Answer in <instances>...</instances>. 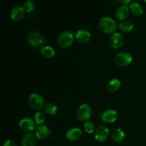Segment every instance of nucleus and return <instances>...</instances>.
Wrapping results in <instances>:
<instances>
[{
  "label": "nucleus",
  "instance_id": "obj_1",
  "mask_svg": "<svg viewBox=\"0 0 146 146\" xmlns=\"http://www.w3.org/2000/svg\"><path fill=\"white\" fill-rule=\"evenodd\" d=\"M98 27L101 31L106 34H111L115 33L114 31L117 29V23L110 17H104L100 19Z\"/></svg>",
  "mask_w": 146,
  "mask_h": 146
},
{
  "label": "nucleus",
  "instance_id": "obj_2",
  "mask_svg": "<svg viewBox=\"0 0 146 146\" xmlns=\"http://www.w3.org/2000/svg\"><path fill=\"white\" fill-rule=\"evenodd\" d=\"M27 40L29 44L34 47H38L44 46L46 39L41 35L40 33L36 31H31L27 34Z\"/></svg>",
  "mask_w": 146,
  "mask_h": 146
},
{
  "label": "nucleus",
  "instance_id": "obj_3",
  "mask_svg": "<svg viewBox=\"0 0 146 146\" xmlns=\"http://www.w3.org/2000/svg\"><path fill=\"white\" fill-rule=\"evenodd\" d=\"M58 44L61 48H67L74 41V34L71 31L66 30L62 31L58 37Z\"/></svg>",
  "mask_w": 146,
  "mask_h": 146
},
{
  "label": "nucleus",
  "instance_id": "obj_4",
  "mask_svg": "<svg viewBox=\"0 0 146 146\" xmlns=\"http://www.w3.org/2000/svg\"><path fill=\"white\" fill-rule=\"evenodd\" d=\"M91 115V109L89 105L83 104L78 107L76 111V116L81 121H88Z\"/></svg>",
  "mask_w": 146,
  "mask_h": 146
},
{
  "label": "nucleus",
  "instance_id": "obj_5",
  "mask_svg": "<svg viewBox=\"0 0 146 146\" xmlns=\"http://www.w3.org/2000/svg\"><path fill=\"white\" fill-rule=\"evenodd\" d=\"M29 104L34 110L38 111L44 106V100L39 94H32L29 97Z\"/></svg>",
  "mask_w": 146,
  "mask_h": 146
},
{
  "label": "nucleus",
  "instance_id": "obj_6",
  "mask_svg": "<svg viewBox=\"0 0 146 146\" xmlns=\"http://www.w3.org/2000/svg\"><path fill=\"white\" fill-rule=\"evenodd\" d=\"M101 121L106 123H112L118 118V113L113 109H106L99 114Z\"/></svg>",
  "mask_w": 146,
  "mask_h": 146
},
{
  "label": "nucleus",
  "instance_id": "obj_7",
  "mask_svg": "<svg viewBox=\"0 0 146 146\" xmlns=\"http://www.w3.org/2000/svg\"><path fill=\"white\" fill-rule=\"evenodd\" d=\"M132 59V56L129 53L125 52V51L118 53L115 57V61L116 64L120 66H123L131 64Z\"/></svg>",
  "mask_w": 146,
  "mask_h": 146
},
{
  "label": "nucleus",
  "instance_id": "obj_8",
  "mask_svg": "<svg viewBox=\"0 0 146 146\" xmlns=\"http://www.w3.org/2000/svg\"><path fill=\"white\" fill-rule=\"evenodd\" d=\"M110 45L113 48H119L123 45L124 37L121 33L115 32L110 37Z\"/></svg>",
  "mask_w": 146,
  "mask_h": 146
},
{
  "label": "nucleus",
  "instance_id": "obj_9",
  "mask_svg": "<svg viewBox=\"0 0 146 146\" xmlns=\"http://www.w3.org/2000/svg\"><path fill=\"white\" fill-rule=\"evenodd\" d=\"M109 135V130L106 126L99 125L95 131V139L98 142H104Z\"/></svg>",
  "mask_w": 146,
  "mask_h": 146
},
{
  "label": "nucleus",
  "instance_id": "obj_10",
  "mask_svg": "<svg viewBox=\"0 0 146 146\" xmlns=\"http://www.w3.org/2000/svg\"><path fill=\"white\" fill-rule=\"evenodd\" d=\"M25 13L24 7L20 5L14 6L10 11V17L14 21H19L23 19Z\"/></svg>",
  "mask_w": 146,
  "mask_h": 146
},
{
  "label": "nucleus",
  "instance_id": "obj_11",
  "mask_svg": "<svg viewBox=\"0 0 146 146\" xmlns=\"http://www.w3.org/2000/svg\"><path fill=\"white\" fill-rule=\"evenodd\" d=\"M19 127L21 130L26 132L31 131L35 128V121L30 118H24L20 120Z\"/></svg>",
  "mask_w": 146,
  "mask_h": 146
},
{
  "label": "nucleus",
  "instance_id": "obj_12",
  "mask_svg": "<svg viewBox=\"0 0 146 146\" xmlns=\"http://www.w3.org/2000/svg\"><path fill=\"white\" fill-rule=\"evenodd\" d=\"M35 135L40 140H46L49 137L50 131L45 125H40L35 129Z\"/></svg>",
  "mask_w": 146,
  "mask_h": 146
},
{
  "label": "nucleus",
  "instance_id": "obj_13",
  "mask_svg": "<svg viewBox=\"0 0 146 146\" xmlns=\"http://www.w3.org/2000/svg\"><path fill=\"white\" fill-rule=\"evenodd\" d=\"M91 34L89 31L86 29H80L76 34V39L81 44L88 42L91 39Z\"/></svg>",
  "mask_w": 146,
  "mask_h": 146
},
{
  "label": "nucleus",
  "instance_id": "obj_14",
  "mask_svg": "<svg viewBox=\"0 0 146 146\" xmlns=\"http://www.w3.org/2000/svg\"><path fill=\"white\" fill-rule=\"evenodd\" d=\"M81 135H82V132L80 128H77V127H73L68 130L66 134V136L67 139L69 141H76L81 138Z\"/></svg>",
  "mask_w": 146,
  "mask_h": 146
},
{
  "label": "nucleus",
  "instance_id": "obj_15",
  "mask_svg": "<svg viewBox=\"0 0 146 146\" xmlns=\"http://www.w3.org/2000/svg\"><path fill=\"white\" fill-rule=\"evenodd\" d=\"M129 15V8L126 5H121L115 10V17L120 20L125 19Z\"/></svg>",
  "mask_w": 146,
  "mask_h": 146
},
{
  "label": "nucleus",
  "instance_id": "obj_16",
  "mask_svg": "<svg viewBox=\"0 0 146 146\" xmlns=\"http://www.w3.org/2000/svg\"><path fill=\"white\" fill-rule=\"evenodd\" d=\"M21 146H35L36 136L32 133H27L21 138Z\"/></svg>",
  "mask_w": 146,
  "mask_h": 146
},
{
  "label": "nucleus",
  "instance_id": "obj_17",
  "mask_svg": "<svg viewBox=\"0 0 146 146\" xmlns=\"http://www.w3.org/2000/svg\"><path fill=\"white\" fill-rule=\"evenodd\" d=\"M39 51L41 55L46 58H52L55 54L54 48L50 46H42L39 48Z\"/></svg>",
  "mask_w": 146,
  "mask_h": 146
},
{
  "label": "nucleus",
  "instance_id": "obj_18",
  "mask_svg": "<svg viewBox=\"0 0 146 146\" xmlns=\"http://www.w3.org/2000/svg\"><path fill=\"white\" fill-rule=\"evenodd\" d=\"M111 137L115 143H121L125 137V133L121 128H115L112 131Z\"/></svg>",
  "mask_w": 146,
  "mask_h": 146
},
{
  "label": "nucleus",
  "instance_id": "obj_19",
  "mask_svg": "<svg viewBox=\"0 0 146 146\" xmlns=\"http://www.w3.org/2000/svg\"><path fill=\"white\" fill-rule=\"evenodd\" d=\"M121 86V82L117 78H113L110 80L106 86V88L109 92H115Z\"/></svg>",
  "mask_w": 146,
  "mask_h": 146
},
{
  "label": "nucleus",
  "instance_id": "obj_20",
  "mask_svg": "<svg viewBox=\"0 0 146 146\" xmlns=\"http://www.w3.org/2000/svg\"><path fill=\"white\" fill-rule=\"evenodd\" d=\"M129 9L131 11V13L133 15L136 16V17H139V16L142 15L143 12V7H141V4L137 2L131 3L129 5Z\"/></svg>",
  "mask_w": 146,
  "mask_h": 146
},
{
  "label": "nucleus",
  "instance_id": "obj_21",
  "mask_svg": "<svg viewBox=\"0 0 146 146\" xmlns=\"http://www.w3.org/2000/svg\"><path fill=\"white\" fill-rule=\"evenodd\" d=\"M133 28V24L131 21L124 20L119 24V29L123 32H130Z\"/></svg>",
  "mask_w": 146,
  "mask_h": 146
},
{
  "label": "nucleus",
  "instance_id": "obj_22",
  "mask_svg": "<svg viewBox=\"0 0 146 146\" xmlns=\"http://www.w3.org/2000/svg\"><path fill=\"white\" fill-rule=\"evenodd\" d=\"M46 113L50 115H54L57 112V106L52 103H48L44 107Z\"/></svg>",
  "mask_w": 146,
  "mask_h": 146
},
{
  "label": "nucleus",
  "instance_id": "obj_23",
  "mask_svg": "<svg viewBox=\"0 0 146 146\" xmlns=\"http://www.w3.org/2000/svg\"><path fill=\"white\" fill-rule=\"evenodd\" d=\"M34 121L36 124L38 125H42L44 122H45L46 120V116L42 112H40V111H38L35 113L34 115Z\"/></svg>",
  "mask_w": 146,
  "mask_h": 146
},
{
  "label": "nucleus",
  "instance_id": "obj_24",
  "mask_svg": "<svg viewBox=\"0 0 146 146\" xmlns=\"http://www.w3.org/2000/svg\"><path fill=\"white\" fill-rule=\"evenodd\" d=\"M84 130L86 131V132L88 133H92L95 130V126H94V124L91 121H86L84 123Z\"/></svg>",
  "mask_w": 146,
  "mask_h": 146
},
{
  "label": "nucleus",
  "instance_id": "obj_25",
  "mask_svg": "<svg viewBox=\"0 0 146 146\" xmlns=\"http://www.w3.org/2000/svg\"><path fill=\"white\" fill-rule=\"evenodd\" d=\"M23 7H24V10H25L27 12H31V11H32V10L34 9V4L32 1H31V0H27V1H24Z\"/></svg>",
  "mask_w": 146,
  "mask_h": 146
},
{
  "label": "nucleus",
  "instance_id": "obj_26",
  "mask_svg": "<svg viewBox=\"0 0 146 146\" xmlns=\"http://www.w3.org/2000/svg\"><path fill=\"white\" fill-rule=\"evenodd\" d=\"M3 146H17V143L14 140L8 139L6 141H4Z\"/></svg>",
  "mask_w": 146,
  "mask_h": 146
},
{
  "label": "nucleus",
  "instance_id": "obj_27",
  "mask_svg": "<svg viewBox=\"0 0 146 146\" xmlns=\"http://www.w3.org/2000/svg\"><path fill=\"white\" fill-rule=\"evenodd\" d=\"M118 2H120V3H122V5H126L128 4H129V3H131V1H129V0H122V1H118Z\"/></svg>",
  "mask_w": 146,
  "mask_h": 146
},
{
  "label": "nucleus",
  "instance_id": "obj_28",
  "mask_svg": "<svg viewBox=\"0 0 146 146\" xmlns=\"http://www.w3.org/2000/svg\"><path fill=\"white\" fill-rule=\"evenodd\" d=\"M145 2H146V1H145Z\"/></svg>",
  "mask_w": 146,
  "mask_h": 146
}]
</instances>
